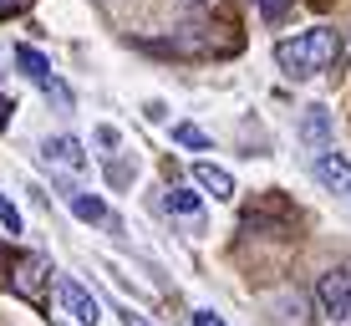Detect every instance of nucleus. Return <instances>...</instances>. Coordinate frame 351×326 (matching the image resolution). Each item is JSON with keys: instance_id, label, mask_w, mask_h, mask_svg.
<instances>
[{"instance_id": "nucleus-17", "label": "nucleus", "mask_w": 351, "mask_h": 326, "mask_svg": "<svg viewBox=\"0 0 351 326\" xmlns=\"http://www.w3.org/2000/svg\"><path fill=\"white\" fill-rule=\"evenodd\" d=\"M10 10H21V0H0V16H10Z\"/></svg>"}, {"instance_id": "nucleus-1", "label": "nucleus", "mask_w": 351, "mask_h": 326, "mask_svg": "<svg viewBox=\"0 0 351 326\" xmlns=\"http://www.w3.org/2000/svg\"><path fill=\"white\" fill-rule=\"evenodd\" d=\"M336 56H341V36L326 31V26L275 41V67H280L290 82H306V77H316V71H331Z\"/></svg>"}, {"instance_id": "nucleus-15", "label": "nucleus", "mask_w": 351, "mask_h": 326, "mask_svg": "<svg viewBox=\"0 0 351 326\" xmlns=\"http://www.w3.org/2000/svg\"><path fill=\"white\" fill-rule=\"evenodd\" d=\"M260 10H265V21H275V16H285V0H260Z\"/></svg>"}, {"instance_id": "nucleus-10", "label": "nucleus", "mask_w": 351, "mask_h": 326, "mask_svg": "<svg viewBox=\"0 0 351 326\" xmlns=\"http://www.w3.org/2000/svg\"><path fill=\"white\" fill-rule=\"evenodd\" d=\"M300 138H306V143H311V148H316V143H321V148H326V143H331V117H326V113H321V107H311V113H306V117H300Z\"/></svg>"}, {"instance_id": "nucleus-5", "label": "nucleus", "mask_w": 351, "mask_h": 326, "mask_svg": "<svg viewBox=\"0 0 351 326\" xmlns=\"http://www.w3.org/2000/svg\"><path fill=\"white\" fill-rule=\"evenodd\" d=\"M10 286H16V296L41 301V291H46V255H21L16 265H10Z\"/></svg>"}, {"instance_id": "nucleus-9", "label": "nucleus", "mask_w": 351, "mask_h": 326, "mask_svg": "<svg viewBox=\"0 0 351 326\" xmlns=\"http://www.w3.org/2000/svg\"><path fill=\"white\" fill-rule=\"evenodd\" d=\"M168 209H173L184 224H193V229L204 224V204H199V194H193L189 184H184V189H168Z\"/></svg>"}, {"instance_id": "nucleus-12", "label": "nucleus", "mask_w": 351, "mask_h": 326, "mask_svg": "<svg viewBox=\"0 0 351 326\" xmlns=\"http://www.w3.org/2000/svg\"><path fill=\"white\" fill-rule=\"evenodd\" d=\"M173 143H178V148H209V132H204V128H193V123H178L173 128Z\"/></svg>"}, {"instance_id": "nucleus-11", "label": "nucleus", "mask_w": 351, "mask_h": 326, "mask_svg": "<svg viewBox=\"0 0 351 326\" xmlns=\"http://www.w3.org/2000/svg\"><path fill=\"white\" fill-rule=\"evenodd\" d=\"M66 204H71V214H77V220H87V224H102V220H107V204L97 199V194H66Z\"/></svg>"}, {"instance_id": "nucleus-2", "label": "nucleus", "mask_w": 351, "mask_h": 326, "mask_svg": "<svg viewBox=\"0 0 351 326\" xmlns=\"http://www.w3.org/2000/svg\"><path fill=\"white\" fill-rule=\"evenodd\" d=\"M316 301L331 321H351V270H331L316 286Z\"/></svg>"}, {"instance_id": "nucleus-14", "label": "nucleus", "mask_w": 351, "mask_h": 326, "mask_svg": "<svg viewBox=\"0 0 351 326\" xmlns=\"http://www.w3.org/2000/svg\"><path fill=\"white\" fill-rule=\"evenodd\" d=\"M189 326H224V316H214V311H193Z\"/></svg>"}, {"instance_id": "nucleus-4", "label": "nucleus", "mask_w": 351, "mask_h": 326, "mask_svg": "<svg viewBox=\"0 0 351 326\" xmlns=\"http://www.w3.org/2000/svg\"><path fill=\"white\" fill-rule=\"evenodd\" d=\"M56 296H62L66 316L77 321V326H97V321H102V311H97V301L87 296V286H82V281H71V275H62V281H56Z\"/></svg>"}, {"instance_id": "nucleus-6", "label": "nucleus", "mask_w": 351, "mask_h": 326, "mask_svg": "<svg viewBox=\"0 0 351 326\" xmlns=\"http://www.w3.org/2000/svg\"><path fill=\"white\" fill-rule=\"evenodd\" d=\"M316 178L331 194H351V159L346 153H331V148H321V159H316Z\"/></svg>"}, {"instance_id": "nucleus-3", "label": "nucleus", "mask_w": 351, "mask_h": 326, "mask_svg": "<svg viewBox=\"0 0 351 326\" xmlns=\"http://www.w3.org/2000/svg\"><path fill=\"white\" fill-rule=\"evenodd\" d=\"M16 67L26 71V77H31L36 87L46 92V97H56V102H71V97H66V87L51 77V62H46V56L36 51V46H16Z\"/></svg>"}, {"instance_id": "nucleus-7", "label": "nucleus", "mask_w": 351, "mask_h": 326, "mask_svg": "<svg viewBox=\"0 0 351 326\" xmlns=\"http://www.w3.org/2000/svg\"><path fill=\"white\" fill-rule=\"evenodd\" d=\"M41 159L51 168H66V174H87V159H82V143L77 138H46L41 143Z\"/></svg>"}, {"instance_id": "nucleus-13", "label": "nucleus", "mask_w": 351, "mask_h": 326, "mask_svg": "<svg viewBox=\"0 0 351 326\" xmlns=\"http://www.w3.org/2000/svg\"><path fill=\"white\" fill-rule=\"evenodd\" d=\"M0 229H5V235H21V209L5 194H0Z\"/></svg>"}, {"instance_id": "nucleus-8", "label": "nucleus", "mask_w": 351, "mask_h": 326, "mask_svg": "<svg viewBox=\"0 0 351 326\" xmlns=\"http://www.w3.org/2000/svg\"><path fill=\"white\" fill-rule=\"evenodd\" d=\"M193 184L209 199H234V178H229L224 168H214V163H193Z\"/></svg>"}, {"instance_id": "nucleus-16", "label": "nucleus", "mask_w": 351, "mask_h": 326, "mask_svg": "<svg viewBox=\"0 0 351 326\" xmlns=\"http://www.w3.org/2000/svg\"><path fill=\"white\" fill-rule=\"evenodd\" d=\"M117 316H123V326H148V321H143V316H138V311H128V306H123V311H117Z\"/></svg>"}]
</instances>
